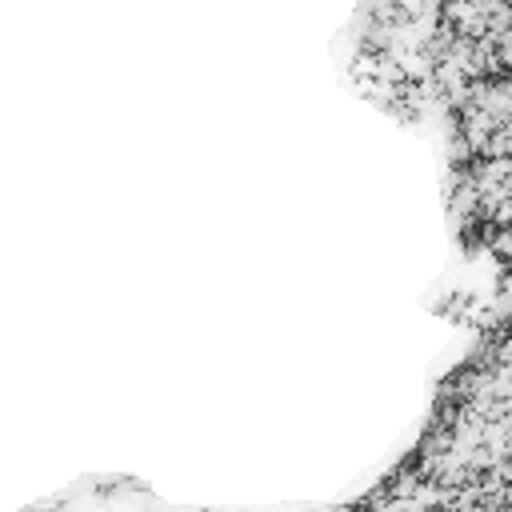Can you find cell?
Here are the masks:
<instances>
[{
  "mask_svg": "<svg viewBox=\"0 0 512 512\" xmlns=\"http://www.w3.org/2000/svg\"><path fill=\"white\" fill-rule=\"evenodd\" d=\"M484 440H488L492 456H504V452L512 448V420H504V424H488V428H484Z\"/></svg>",
  "mask_w": 512,
  "mask_h": 512,
  "instance_id": "cell-1",
  "label": "cell"
},
{
  "mask_svg": "<svg viewBox=\"0 0 512 512\" xmlns=\"http://www.w3.org/2000/svg\"><path fill=\"white\" fill-rule=\"evenodd\" d=\"M496 248H500V252H512V232H500V236H496Z\"/></svg>",
  "mask_w": 512,
  "mask_h": 512,
  "instance_id": "cell-2",
  "label": "cell"
}]
</instances>
